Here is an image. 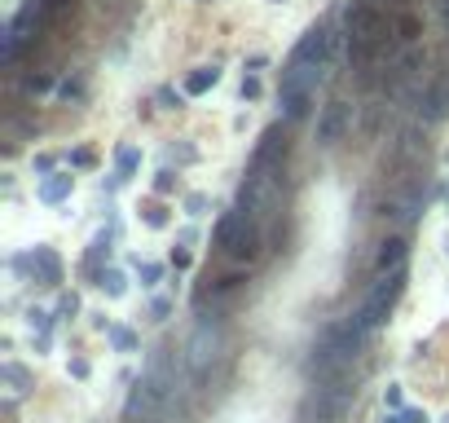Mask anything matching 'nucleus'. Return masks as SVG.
Segmentation results:
<instances>
[{"label": "nucleus", "mask_w": 449, "mask_h": 423, "mask_svg": "<svg viewBox=\"0 0 449 423\" xmlns=\"http://www.w3.org/2000/svg\"><path fill=\"white\" fill-rule=\"evenodd\" d=\"M326 62H330V40L322 27H313L299 36V44L291 48L287 71H282V115L287 119H304L318 84L326 79Z\"/></svg>", "instance_id": "obj_1"}, {"label": "nucleus", "mask_w": 449, "mask_h": 423, "mask_svg": "<svg viewBox=\"0 0 449 423\" xmlns=\"http://www.w3.org/2000/svg\"><path fill=\"white\" fill-rule=\"evenodd\" d=\"M361 339H365V331L357 327V318H348L344 327H330V331L318 339V349H313V362H308V370H313L318 379L344 375V370L353 366V357L361 353Z\"/></svg>", "instance_id": "obj_2"}, {"label": "nucleus", "mask_w": 449, "mask_h": 423, "mask_svg": "<svg viewBox=\"0 0 449 423\" xmlns=\"http://www.w3.org/2000/svg\"><path fill=\"white\" fill-rule=\"evenodd\" d=\"M344 36H348V58L365 67L379 48H384V18H379V9L370 0H357V5H348L344 13Z\"/></svg>", "instance_id": "obj_3"}, {"label": "nucleus", "mask_w": 449, "mask_h": 423, "mask_svg": "<svg viewBox=\"0 0 449 423\" xmlns=\"http://www.w3.org/2000/svg\"><path fill=\"white\" fill-rule=\"evenodd\" d=\"M405 291V265H396V269H379V282L370 287V296L361 300V308H357V327L370 335V331H379L388 322V313H392V304H396V296Z\"/></svg>", "instance_id": "obj_4"}, {"label": "nucleus", "mask_w": 449, "mask_h": 423, "mask_svg": "<svg viewBox=\"0 0 449 423\" xmlns=\"http://www.w3.org/2000/svg\"><path fill=\"white\" fill-rule=\"evenodd\" d=\"M221 357V327H216L212 318H203L194 327V335H190V344H186V362H190V370L194 375H207V366Z\"/></svg>", "instance_id": "obj_5"}, {"label": "nucleus", "mask_w": 449, "mask_h": 423, "mask_svg": "<svg viewBox=\"0 0 449 423\" xmlns=\"http://www.w3.org/2000/svg\"><path fill=\"white\" fill-rule=\"evenodd\" d=\"M353 397H357V388H348L344 375H330V379L318 388V397H313V410H318L322 423H335V419L348 410V401H353Z\"/></svg>", "instance_id": "obj_6"}, {"label": "nucleus", "mask_w": 449, "mask_h": 423, "mask_svg": "<svg viewBox=\"0 0 449 423\" xmlns=\"http://www.w3.org/2000/svg\"><path fill=\"white\" fill-rule=\"evenodd\" d=\"M348 128H353V106H348V102H330L322 110V119H318V141L322 145H339Z\"/></svg>", "instance_id": "obj_7"}, {"label": "nucleus", "mask_w": 449, "mask_h": 423, "mask_svg": "<svg viewBox=\"0 0 449 423\" xmlns=\"http://www.w3.org/2000/svg\"><path fill=\"white\" fill-rule=\"evenodd\" d=\"M419 106H423V119L427 124L449 119V79H431V84L423 89V97H419Z\"/></svg>", "instance_id": "obj_8"}, {"label": "nucleus", "mask_w": 449, "mask_h": 423, "mask_svg": "<svg viewBox=\"0 0 449 423\" xmlns=\"http://www.w3.org/2000/svg\"><path fill=\"white\" fill-rule=\"evenodd\" d=\"M282 159H287V133H282V128H269V133L260 137V145H256L252 164L256 168H282Z\"/></svg>", "instance_id": "obj_9"}, {"label": "nucleus", "mask_w": 449, "mask_h": 423, "mask_svg": "<svg viewBox=\"0 0 449 423\" xmlns=\"http://www.w3.org/2000/svg\"><path fill=\"white\" fill-rule=\"evenodd\" d=\"M419 212H423V194L419 190H396V194L384 199V216H392V221H414Z\"/></svg>", "instance_id": "obj_10"}, {"label": "nucleus", "mask_w": 449, "mask_h": 423, "mask_svg": "<svg viewBox=\"0 0 449 423\" xmlns=\"http://www.w3.org/2000/svg\"><path fill=\"white\" fill-rule=\"evenodd\" d=\"M0 375H5V397H9V401H18V397L31 393V375H27L18 362H5V370H0Z\"/></svg>", "instance_id": "obj_11"}, {"label": "nucleus", "mask_w": 449, "mask_h": 423, "mask_svg": "<svg viewBox=\"0 0 449 423\" xmlns=\"http://www.w3.org/2000/svg\"><path fill=\"white\" fill-rule=\"evenodd\" d=\"M31 265L40 269V278H44V282H62V265H58V256L48 252V247H36V256H31Z\"/></svg>", "instance_id": "obj_12"}, {"label": "nucleus", "mask_w": 449, "mask_h": 423, "mask_svg": "<svg viewBox=\"0 0 449 423\" xmlns=\"http://www.w3.org/2000/svg\"><path fill=\"white\" fill-rule=\"evenodd\" d=\"M71 186H75V176H48V181L40 186V199L44 203H62L66 194H71Z\"/></svg>", "instance_id": "obj_13"}, {"label": "nucleus", "mask_w": 449, "mask_h": 423, "mask_svg": "<svg viewBox=\"0 0 449 423\" xmlns=\"http://www.w3.org/2000/svg\"><path fill=\"white\" fill-rule=\"evenodd\" d=\"M216 79H221V71H216V67H198V71L186 79V93H190V97H198V93L216 89Z\"/></svg>", "instance_id": "obj_14"}, {"label": "nucleus", "mask_w": 449, "mask_h": 423, "mask_svg": "<svg viewBox=\"0 0 449 423\" xmlns=\"http://www.w3.org/2000/svg\"><path fill=\"white\" fill-rule=\"evenodd\" d=\"M401 260H405V238H388L379 247V269H396Z\"/></svg>", "instance_id": "obj_15"}, {"label": "nucleus", "mask_w": 449, "mask_h": 423, "mask_svg": "<svg viewBox=\"0 0 449 423\" xmlns=\"http://www.w3.org/2000/svg\"><path fill=\"white\" fill-rule=\"evenodd\" d=\"M110 344L119 353H132V349H137V335H132L128 327H110Z\"/></svg>", "instance_id": "obj_16"}, {"label": "nucleus", "mask_w": 449, "mask_h": 423, "mask_svg": "<svg viewBox=\"0 0 449 423\" xmlns=\"http://www.w3.org/2000/svg\"><path fill=\"white\" fill-rule=\"evenodd\" d=\"M102 291H106V296H124V273L119 269H106L102 273Z\"/></svg>", "instance_id": "obj_17"}, {"label": "nucleus", "mask_w": 449, "mask_h": 423, "mask_svg": "<svg viewBox=\"0 0 449 423\" xmlns=\"http://www.w3.org/2000/svg\"><path fill=\"white\" fill-rule=\"evenodd\" d=\"M384 423H427V415L423 410H401V415H388Z\"/></svg>", "instance_id": "obj_18"}, {"label": "nucleus", "mask_w": 449, "mask_h": 423, "mask_svg": "<svg viewBox=\"0 0 449 423\" xmlns=\"http://www.w3.org/2000/svg\"><path fill=\"white\" fill-rule=\"evenodd\" d=\"M145 225H150V230H163V225H168L163 207H145Z\"/></svg>", "instance_id": "obj_19"}, {"label": "nucleus", "mask_w": 449, "mask_h": 423, "mask_svg": "<svg viewBox=\"0 0 449 423\" xmlns=\"http://www.w3.org/2000/svg\"><path fill=\"white\" fill-rule=\"evenodd\" d=\"M132 168H137V150L124 145V150H119V172H132Z\"/></svg>", "instance_id": "obj_20"}, {"label": "nucleus", "mask_w": 449, "mask_h": 423, "mask_svg": "<svg viewBox=\"0 0 449 423\" xmlns=\"http://www.w3.org/2000/svg\"><path fill=\"white\" fill-rule=\"evenodd\" d=\"M203 207H207L203 194H190V199H186V212H190V216H203Z\"/></svg>", "instance_id": "obj_21"}, {"label": "nucleus", "mask_w": 449, "mask_h": 423, "mask_svg": "<svg viewBox=\"0 0 449 423\" xmlns=\"http://www.w3.org/2000/svg\"><path fill=\"white\" fill-rule=\"evenodd\" d=\"M141 278H145V287H155V282L163 278V269H159V265H141Z\"/></svg>", "instance_id": "obj_22"}, {"label": "nucleus", "mask_w": 449, "mask_h": 423, "mask_svg": "<svg viewBox=\"0 0 449 423\" xmlns=\"http://www.w3.org/2000/svg\"><path fill=\"white\" fill-rule=\"evenodd\" d=\"M71 164H75V168H93V150H75Z\"/></svg>", "instance_id": "obj_23"}, {"label": "nucleus", "mask_w": 449, "mask_h": 423, "mask_svg": "<svg viewBox=\"0 0 449 423\" xmlns=\"http://www.w3.org/2000/svg\"><path fill=\"white\" fill-rule=\"evenodd\" d=\"M242 97H260V79H242Z\"/></svg>", "instance_id": "obj_24"}, {"label": "nucleus", "mask_w": 449, "mask_h": 423, "mask_svg": "<svg viewBox=\"0 0 449 423\" xmlns=\"http://www.w3.org/2000/svg\"><path fill=\"white\" fill-rule=\"evenodd\" d=\"M71 375H75V379H84V375H89V362H79V357H75V362H71Z\"/></svg>", "instance_id": "obj_25"}, {"label": "nucleus", "mask_w": 449, "mask_h": 423, "mask_svg": "<svg viewBox=\"0 0 449 423\" xmlns=\"http://www.w3.org/2000/svg\"><path fill=\"white\" fill-rule=\"evenodd\" d=\"M155 186H159V194H168V190H172V172H159V181H155Z\"/></svg>", "instance_id": "obj_26"}, {"label": "nucleus", "mask_w": 449, "mask_h": 423, "mask_svg": "<svg viewBox=\"0 0 449 423\" xmlns=\"http://www.w3.org/2000/svg\"><path fill=\"white\" fill-rule=\"evenodd\" d=\"M384 401H388V405H401V388H396V384H392V388H388V393H384Z\"/></svg>", "instance_id": "obj_27"}, {"label": "nucleus", "mask_w": 449, "mask_h": 423, "mask_svg": "<svg viewBox=\"0 0 449 423\" xmlns=\"http://www.w3.org/2000/svg\"><path fill=\"white\" fill-rule=\"evenodd\" d=\"M97 5H102V9H119L124 0H97Z\"/></svg>", "instance_id": "obj_28"}, {"label": "nucleus", "mask_w": 449, "mask_h": 423, "mask_svg": "<svg viewBox=\"0 0 449 423\" xmlns=\"http://www.w3.org/2000/svg\"><path fill=\"white\" fill-rule=\"evenodd\" d=\"M441 18H445V27H449V0H441Z\"/></svg>", "instance_id": "obj_29"}, {"label": "nucleus", "mask_w": 449, "mask_h": 423, "mask_svg": "<svg viewBox=\"0 0 449 423\" xmlns=\"http://www.w3.org/2000/svg\"><path fill=\"white\" fill-rule=\"evenodd\" d=\"M445 423H449V419H445Z\"/></svg>", "instance_id": "obj_30"}]
</instances>
